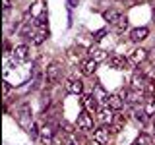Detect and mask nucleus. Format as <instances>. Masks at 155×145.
<instances>
[{"mask_svg": "<svg viewBox=\"0 0 155 145\" xmlns=\"http://www.w3.org/2000/svg\"><path fill=\"white\" fill-rule=\"evenodd\" d=\"M81 105L85 106V110L89 114L99 112V101H97L93 95H81Z\"/></svg>", "mask_w": 155, "mask_h": 145, "instance_id": "nucleus-6", "label": "nucleus"}, {"mask_svg": "<svg viewBox=\"0 0 155 145\" xmlns=\"http://www.w3.org/2000/svg\"><path fill=\"white\" fill-rule=\"evenodd\" d=\"M105 33H107L105 29H101V31H97L95 35H93V39H95V41H101V39H103V35H105Z\"/></svg>", "mask_w": 155, "mask_h": 145, "instance_id": "nucleus-25", "label": "nucleus"}, {"mask_svg": "<svg viewBox=\"0 0 155 145\" xmlns=\"http://www.w3.org/2000/svg\"><path fill=\"white\" fill-rule=\"evenodd\" d=\"M114 29H116V33H122L124 29H128V19H126V18H120L118 21L114 23Z\"/></svg>", "mask_w": 155, "mask_h": 145, "instance_id": "nucleus-22", "label": "nucleus"}, {"mask_svg": "<svg viewBox=\"0 0 155 145\" xmlns=\"http://www.w3.org/2000/svg\"><path fill=\"white\" fill-rule=\"evenodd\" d=\"M124 103H126V99H122V97H120L118 93H113V95H110V99H109V105H107V106H110L113 110H120V108L124 106Z\"/></svg>", "mask_w": 155, "mask_h": 145, "instance_id": "nucleus-16", "label": "nucleus"}, {"mask_svg": "<svg viewBox=\"0 0 155 145\" xmlns=\"http://www.w3.org/2000/svg\"><path fill=\"white\" fill-rule=\"evenodd\" d=\"M27 132H29V135H31V137H37V135H39V126H37V124H31V126L27 128Z\"/></svg>", "mask_w": 155, "mask_h": 145, "instance_id": "nucleus-23", "label": "nucleus"}, {"mask_svg": "<svg viewBox=\"0 0 155 145\" xmlns=\"http://www.w3.org/2000/svg\"><path fill=\"white\" fill-rule=\"evenodd\" d=\"M95 70H97V60H93V58H87L81 62V74L84 76H93Z\"/></svg>", "mask_w": 155, "mask_h": 145, "instance_id": "nucleus-14", "label": "nucleus"}, {"mask_svg": "<svg viewBox=\"0 0 155 145\" xmlns=\"http://www.w3.org/2000/svg\"><path fill=\"white\" fill-rule=\"evenodd\" d=\"M8 91H10V85H8V83H4V95H8Z\"/></svg>", "mask_w": 155, "mask_h": 145, "instance_id": "nucleus-28", "label": "nucleus"}, {"mask_svg": "<svg viewBox=\"0 0 155 145\" xmlns=\"http://www.w3.org/2000/svg\"><path fill=\"white\" fill-rule=\"evenodd\" d=\"M151 10H153V14H155V0L151 2Z\"/></svg>", "mask_w": 155, "mask_h": 145, "instance_id": "nucleus-30", "label": "nucleus"}, {"mask_svg": "<svg viewBox=\"0 0 155 145\" xmlns=\"http://www.w3.org/2000/svg\"><path fill=\"white\" fill-rule=\"evenodd\" d=\"M54 134H56L54 126H51V124L41 126V137L43 139H52V137H54Z\"/></svg>", "mask_w": 155, "mask_h": 145, "instance_id": "nucleus-19", "label": "nucleus"}, {"mask_svg": "<svg viewBox=\"0 0 155 145\" xmlns=\"http://www.w3.org/2000/svg\"><path fill=\"white\" fill-rule=\"evenodd\" d=\"M120 18H122V14H120L118 10H107V12H103V19L109 21V23H113V25L118 21Z\"/></svg>", "mask_w": 155, "mask_h": 145, "instance_id": "nucleus-17", "label": "nucleus"}, {"mask_svg": "<svg viewBox=\"0 0 155 145\" xmlns=\"http://www.w3.org/2000/svg\"><path fill=\"white\" fill-rule=\"evenodd\" d=\"M48 103H51V97H48V95H43V108H45V105L48 106Z\"/></svg>", "mask_w": 155, "mask_h": 145, "instance_id": "nucleus-26", "label": "nucleus"}, {"mask_svg": "<svg viewBox=\"0 0 155 145\" xmlns=\"http://www.w3.org/2000/svg\"><path fill=\"white\" fill-rule=\"evenodd\" d=\"M128 60L132 62V64H142V62L147 60V50L145 48H134L132 52H130V56H128Z\"/></svg>", "mask_w": 155, "mask_h": 145, "instance_id": "nucleus-9", "label": "nucleus"}, {"mask_svg": "<svg viewBox=\"0 0 155 145\" xmlns=\"http://www.w3.org/2000/svg\"><path fill=\"white\" fill-rule=\"evenodd\" d=\"M97 114H99V122L103 124V126H110V124L114 122V116H116L114 110L110 108V106H101Z\"/></svg>", "mask_w": 155, "mask_h": 145, "instance_id": "nucleus-3", "label": "nucleus"}, {"mask_svg": "<svg viewBox=\"0 0 155 145\" xmlns=\"http://www.w3.org/2000/svg\"><path fill=\"white\" fill-rule=\"evenodd\" d=\"M12 56H14V62H27L29 60V47L27 45H18L12 50Z\"/></svg>", "mask_w": 155, "mask_h": 145, "instance_id": "nucleus-7", "label": "nucleus"}, {"mask_svg": "<svg viewBox=\"0 0 155 145\" xmlns=\"http://www.w3.org/2000/svg\"><path fill=\"white\" fill-rule=\"evenodd\" d=\"M66 91L72 95H81L84 93V83H81L80 79H70L66 83Z\"/></svg>", "mask_w": 155, "mask_h": 145, "instance_id": "nucleus-13", "label": "nucleus"}, {"mask_svg": "<svg viewBox=\"0 0 155 145\" xmlns=\"http://www.w3.org/2000/svg\"><path fill=\"white\" fill-rule=\"evenodd\" d=\"M147 35H149L147 27H136V29H132V33H130V41L132 43H142V41L147 39Z\"/></svg>", "mask_w": 155, "mask_h": 145, "instance_id": "nucleus-10", "label": "nucleus"}, {"mask_svg": "<svg viewBox=\"0 0 155 145\" xmlns=\"http://www.w3.org/2000/svg\"><path fill=\"white\" fill-rule=\"evenodd\" d=\"M78 2H80V0H68V4H70V8H76V6H78Z\"/></svg>", "mask_w": 155, "mask_h": 145, "instance_id": "nucleus-27", "label": "nucleus"}, {"mask_svg": "<svg viewBox=\"0 0 155 145\" xmlns=\"http://www.w3.org/2000/svg\"><path fill=\"white\" fill-rule=\"evenodd\" d=\"M132 145H140V143H138V141H136V143H132Z\"/></svg>", "mask_w": 155, "mask_h": 145, "instance_id": "nucleus-32", "label": "nucleus"}, {"mask_svg": "<svg viewBox=\"0 0 155 145\" xmlns=\"http://www.w3.org/2000/svg\"><path fill=\"white\" fill-rule=\"evenodd\" d=\"M78 128L80 130H84V132H91V130H93V118H91V114L87 112H81L80 116H78Z\"/></svg>", "mask_w": 155, "mask_h": 145, "instance_id": "nucleus-4", "label": "nucleus"}, {"mask_svg": "<svg viewBox=\"0 0 155 145\" xmlns=\"http://www.w3.org/2000/svg\"><path fill=\"white\" fill-rule=\"evenodd\" d=\"M66 145H80V141L74 137V134H68L66 135Z\"/></svg>", "mask_w": 155, "mask_h": 145, "instance_id": "nucleus-24", "label": "nucleus"}, {"mask_svg": "<svg viewBox=\"0 0 155 145\" xmlns=\"http://www.w3.org/2000/svg\"><path fill=\"white\" fill-rule=\"evenodd\" d=\"M89 54H91V58H93V60H97V62H101V60H105V58H107V52L103 50V48H97V47H91V48H89Z\"/></svg>", "mask_w": 155, "mask_h": 145, "instance_id": "nucleus-20", "label": "nucleus"}, {"mask_svg": "<svg viewBox=\"0 0 155 145\" xmlns=\"http://www.w3.org/2000/svg\"><path fill=\"white\" fill-rule=\"evenodd\" d=\"M128 64H130V60L124 58L122 54H113L109 58V66L114 68V70H128Z\"/></svg>", "mask_w": 155, "mask_h": 145, "instance_id": "nucleus-5", "label": "nucleus"}, {"mask_svg": "<svg viewBox=\"0 0 155 145\" xmlns=\"http://www.w3.org/2000/svg\"><path fill=\"white\" fill-rule=\"evenodd\" d=\"M126 97V103H130V105H138V103H142L143 101V91H138V89H128L124 93Z\"/></svg>", "mask_w": 155, "mask_h": 145, "instance_id": "nucleus-11", "label": "nucleus"}, {"mask_svg": "<svg viewBox=\"0 0 155 145\" xmlns=\"http://www.w3.org/2000/svg\"><path fill=\"white\" fill-rule=\"evenodd\" d=\"M124 122H126V118H124V116H122V114H116V116H114V122L109 126V130H110L113 134H118L120 130H122Z\"/></svg>", "mask_w": 155, "mask_h": 145, "instance_id": "nucleus-18", "label": "nucleus"}, {"mask_svg": "<svg viewBox=\"0 0 155 145\" xmlns=\"http://www.w3.org/2000/svg\"><path fill=\"white\" fill-rule=\"evenodd\" d=\"M91 95H93L95 99L99 101V103H103V105H109V99H110V95H109V93H107V91L103 89V85H99V83H97V85H95V89H93V93H91Z\"/></svg>", "mask_w": 155, "mask_h": 145, "instance_id": "nucleus-12", "label": "nucleus"}, {"mask_svg": "<svg viewBox=\"0 0 155 145\" xmlns=\"http://www.w3.org/2000/svg\"><path fill=\"white\" fill-rule=\"evenodd\" d=\"M47 37H48L47 27H45V25H39V27H37V31L33 33L31 43H33V45H41V43H45V39H47Z\"/></svg>", "mask_w": 155, "mask_h": 145, "instance_id": "nucleus-15", "label": "nucleus"}, {"mask_svg": "<svg viewBox=\"0 0 155 145\" xmlns=\"http://www.w3.org/2000/svg\"><path fill=\"white\" fill-rule=\"evenodd\" d=\"M60 77H62V66L58 64V62H52V64L47 68V81L48 83H56Z\"/></svg>", "mask_w": 155, "mask_h": 145, "instance_id": "nucleus-2", "label": "nucleus"}, {"mask_svg": "<svg viewBox=\"0 0 155 145\" xmlns=\"http://www.w3.org/2000/svg\"><path fill=\"white\" fill-rule=\"evenodd\" d=\"M10 8V0H4V10H8Z\"/></svg>", "mask_w": 155, "mask_h": 145, "instance_id": "nucleus-29", "label": "nucleus"}, {"mask_svg": "<svg viewBox=\"0 0 155 145\" xmlns=\"http://www.w3.org/2000/svg\"><path fill=\"white\" fill-rule=\"evenodd\" d=\"M136 141H138L140 145H153V137L149 134H140Z\"/></svg>", "mask_w": 155, "mask_h": 145, "instance_id": "nucleus-21", "label": "nucleus"}, {"mask_svg": "<svg viewBox=\"0 0 155 145\" xmlns=\"http://www.w3.org/2000/svg\"><path fill=\"white\" fill-rule=\"evenodd\" d=\"M130 83H132V89H138V91H143L145 87H147L149 83V79H147V76L143 74V72H140V70H136L134 74H132V79H130Z\"/></svg>", "mask_w": 155, "mask_h": 145, "instance_id": "nucleus-1", "label": "nucleus"}, {"mask_svg": "<svg viewBox=\"0 0 155 145\" xmlns=\"http://www.w3.org/2000/svg\"><path fill=\"white\" fill-rule=\"evenodd\" d=\"M151 124H153V132H155V116H153V120H151Z\"/></svg>", "mask_w": 155, "mask_h": 145, "instance_id": "nucleus-31", "label": "nucleus"}, {"mask_svg": "<svg viewBox=\"0 0 155 145\" xmlns=\"http://www.w3.org/2000/svg\"><path fill=\"white\" fill-rule=\"evenodd\" d=\"M109 134H110V130L107 128V126H101V128H97L93 132V141L97 145H105L109 141Z\"/></svg>", "mask_w": 155, "mask_h": 145, "instance_id": "nucleus-8", "label": "nucleus"}]
</instances>
